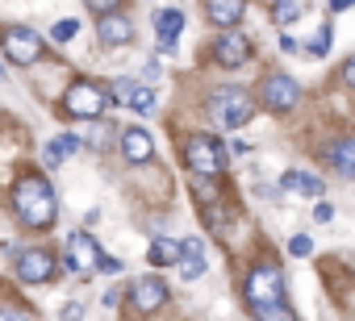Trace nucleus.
<instances>
[{"mask_svg": "<svg viewBox=\"0 0 355 321\" xmlns=\"http://www.w3.org/2000/svg\"><path fill=\"white\" fill-rule=\"evenodd\" d=\"M42 51H46V42H42L34 30H26V26H17V30H9V34H5V59H9V63H17V67L38 63V59H42Z\"/></svg>", "mask_w": 355, "mask_h": 321, "instance_id": "39448f33", "label": "nucleus"}, {"mask_svg": "<svg viewBox=\"0 0 355 321\" xmlns=\"http://www.w3.org/2000/svg\"><path fill=\"white\" fill-rule=\"evenodd\" d=\"M276 21H293V17H301V0H276Z\"/></svg>", "mask_w": 355, "mask_h": 321, "instance_id": "4be33fe9", "label": "nucleus"}, {"mask_svg": "<svg viewBox=\"0 0 355 321\" xmlns=\"http://www.w3.org/2000/svg\"><path fill=\"white\" fill-rule=\"evenodd\" d=\"M214 63H218V67H226V71L247 67V63H251V42H247V34L230 26V30L214 42Z\"/></svg>", "mask_w": 355, "mask_h": 321, "instance_id": "423d86ee", "label": "nucleus"}, {"mask_svg": "<svg viewBox=\"0 0 355 321\" xmlns=\"http://www.w3.org/2000/svg\"><path fill=\"white\" fill-rule=\"evenodd\" d=\"M117 5H121V0H88V9H92L96 17H101V13H113Z\"/></svg>", "mask_w": 355, "mask_h": 321, "instance_id": "bb28decb", "label": "nucleus"}, {"mask_svg": "<svg viewBox=\"0 0 355 321\" xmlns=\"http://www.w3.org/2000/svg\"><path fill=\"white\" fill-rule=\"evenodd\" d=\"M105 104H109V96H105L96 84H71L67 96H63V109H67L71 117H101Z\"/></svg>", "mask_w": 355, "mask_h": 321, "instance_id": "6e6552de", "label": "nucleus"}, {"mask_svg": "<svg viewBox=\"0 0 355 321\" xmlns=\"http://www.w3.org/2000/svg\"><path fill=\"white\" fill-rule=\"evenodd\" d=\"M113 96H117L121 104H130L134 113H150V109H155V92L142 88V84H134V80H117V84H113Z\"/></svg>", "mask_w": 355, "mask_h": 321, "instance_id": "2eb2a0df", "label": "nucleus"}, {"mask_svg": "<svg viewBox=\"0 0 355 321\" xmlns=\"http://www.w3.org/2000/svg\"><path fill=\"white\" fill-rule=\"evenodd\" d=\"M121 154H125V163H150V154H155V142L142 125H125L121 129Z\"/></svg>", "mask_w": 355, "mask_h": 321, "instance_id": "f8f14e48", "label": "nucleus"}, {"mask_svg": "<svg viewBox=\"0 0 355 321\" xmlns=\"http://www.w3.org/2000/svg\"><path fill=\"white\" fill-rule=\"evenodd\" d=\"M96 34H101L105 46H125V42H134V26H130V17H121L117 9H113V13H101Z\"/></svg>", "mask_w": 355, "mask_h": 321, "instance_id": "ddd939ff", "label": "nucleus"}, {"mask_svg": "<svg viewBox=\"0 0 355 321\" xmlns=\"http://www.w3.org/2000/svg\"><path fill=\"white\" fill-rule=\"evenodd\" d=\"M84 146V138H76V134H63V138H55V142H46V150H42V158H46V167H59L67 154H76Z\"/></svg>", "mask_w": 355, "mask_h": 321, "instance_id": "aec40b11", "label": "nucleus"}, {"mask_svg": "<svg viewBox=\"0 0 355 321\" xmlns=\"http://www.w3.org/2000/svg\"><path fill=\"white\" fill-rule=\"evenodd\" d=\"M247 300H251V313H255V309H263V304L284 300V271H280V267L259 263V267L247 275Z\"/></svg>", "mask_w": 355, "mask_h": 321, "instance_id": "20e7f679", "label": "nucleus"}, {"mask_svg": "<svg viewBox=\"0 0 355 321\" xmlns=\"http://www.w3.org/2000/svg\"><path fill=\"white\" fill-rule=\"evenodd\" d=\"M0 75H5V63H0Z\"/></svg>", "mask_w": 355, "mask_h": 321, "instance_id": "7c9ffc66", "label": "nucleus"}, {"mask_svg": "<svg viewBox=\"0 0 355 321\" xmlns=\"http://www.w3.org/2000/svg\"><path fill=\"white\" fill-rule=\"evenodd\" d=\"M288 250H293L297 259H301V255H313V238H305V234H297V238L288 242Z\"/></svg>", "mask_w": 355, "mask_h": 321, "instance_id": "b1692460", "label": "nucleus"}, {"mask_svg": "<svg viewBox=\"0 0 355 321\" xmlns=\"http://www.w3.org/2000/svg\"><path fill=\"white\" fill-rule=\"evenodd\" d=\"M13 209H17L21 226L46 230L55 221V213H59V201H55V188L42 176H21L17 188H13Z\"/></svg>", "mask_w": 355, "mask_h": 321, "instance_id": "f257e3e1", "label": "nucleus"}, {"mask_svg": "<svg viewBox=\"0 0 355 321\" xmlns=\"http://www.w3.org/2000/svg\"><path fill=\"white\" fill-rule=\"evenodd\" d=\"M280 188H284V192H293V196H309V201H318V196L326 192V188H322V180H318L313 172H284Z\"/></svg>", "mask_w": 355, "mask_h": 321, "instance_id": "a211bd4d", "label": "nucleus"}, {"mask_svg": "<svg viewBox=\"0 0 355 321\" xmlns=\"http://www.w3.org/2000/svg\"><path fill=\"white\" fill-rule=\"evenodd\" d=\"M251 113H255V104H251V96H247L243 88H218V92L209 96V117H214L222 129L247 125Z\"/></svg>", "mask_w": 355, "mask_h": 321, "instance_id": "f03ea898", "label": "nucleus"}, {"mask_svg": "<svg viewBox=\"0 0 355 321\" xmlns=\"http://www.w3.org/2000/svg\"><path fill=\"white\" fill-rule=\"evenodd\" d=\"M355 0H330V13H343V9H351Z\"/></svg>", "mask_w": 355, "mask_h": 321, "instance_id": "c756f323", "label": "nucleus"}, {"mask_svg": "<svg viewBox=\"0 0 355 321\" xmlns=\"http://www.w3.org/2000/svg\"><path fill=\"white\" fill-rule=\"evenodd\" d=\"M313 217H318V221H330V217H334V209H330L326 201H318V209H313Z\"/></svg>", "mask_w": 355, "mask_h": 321, "instance_id": "c85d7f7f", "label": "nucleus"}, {"mask_svg": "<svg viewBox=\"0 0 355 321\" xmlns=\"http://www.w3.org/2000/svg\"><path fill=\"white\" fill-rule=\"evenodd\" d=\"M96 259H101V246H96L92 234H71L67 238V263H71V271L88 275V271H96Z\"/></svg>", "mask_w": 355, "mask_h": 321, "instance_id": "9b49d317", "label": "nucleus"}, {"mask_svg": "<svg viewBox=\"0 0 355 321\" xmlns=\"http://www.w3.org/2000/svg\"><path fill=\"white\" fill-rule=\"evenodd\" d=\"M205 13H209V21H214V26L230 30V26H239V21H243L247 0H205Z\"/></svg>", "mask_w": 355, "mask_h": 321, "instance_id": "f3484780", "label": "nucleus"}, {"mask_svg": "<svg viewBox=\"0 0 355 321\" xmlns=\"http://www.w3.org/2000/svg\"><path fill=\"white\" fill-rule=\"evenodd\" d=\"M259 96H263V104L272 109V113H284V109H293L297 100H301V84L293 80V75H268L263 84H259Z\"/></svg>", "mask_w": 355, "mask_h": 321, "instance_id": "0eeeda50", "label": "nucleus"}, {"mask_svg": "<svg viewBox=\"0 0 355 321\" xmlns=\"http://www.w3.org/2000/svg\"><path fill=\"white\" fill-rule=\"evenodd\" d=\"M326 46H330V26H322V30H318V38L309 42V51H313V55H326Z\"/></svg>", "mask_w": 355, "mask_h": 321, "instance_id": "a878e982", "label": "nucleus"}, {"mask_svg": "<svg viewBox=\"0 0 355 321\" xmlns=\"http://www.w3.org/2000/svg\"><path fill=\"white\" fill-rule=\"evenodd\" d=\"M180 30H184V13H180V9H159V13H155V38H159L163 51H175Z\"/></svg>", "mask_w": 355, "mask_h": 321, "instance_id": "4468645a", "label": "nucleus"}, {"mask_svg": "<svg viewBox=\"0 0 355 321\" xmlns=\"http://www.w3.org/2000/svg\"><path fill=\"white\" fill-rule=\"evenodd\" d=\"M76 30H80V21H76V17H63V21L51 30V38H55V42H71V38H76Z\"/></svg>", "mask_w": 355, "mask_h": 321, "instance_id": "5701e85b", "label": "nucleus"}, {"mask_svg": "<svg viewBox=\"0 0 355 321\" xmlns=\"http://www.w3.org/2000/svg\"><path fill=\"white\" fill-rule=\"evenodd\" d=\"M343 84H347V88H355V59H347V63H343Z\"/></svg>", "mask_w": 355, "mask_h": 321, "instance_id": "cd10ccee", "label": "nucleus"}, {"mask_svg": "<svg viewBox=\"0 0 355 321\" xmlns=\"http://www.w3.org/2000/svg\"><path fill=\"white\" fill-rule=\"evenodd\" d=\"M96 271H105V275H121V259H113V255H101V259H96Z\"/></svg>", "mask_w": 355, "mask_h": 321, "instance_id": "393cba45", "label": "nucleus"}, {"mask_svg": "<svg viewBox=\"0 0 355 321\" xmlns=\"http://www.w3.org/2000/svg\"><path fill=\"white\" fill-rule=\"evenodd\" d=\"M184 163L197 172V176H218L226 167V146L214 138V134H193L184 142Z\"/></svg>", "mask_w": 355, "mask_h": 321, "instance_id": "7ed1b4c3", "label": "nucleus"}, {"mask_svg": "<svg viewBox=\"0 0 355 321\" xmlns=\"http://www.w3.org/2000/svg\"><path fill=\"white\" fill-rule=\"evenodd\" d=\"M175 267H180L184 279L205 275V246H201V238H184L180 242V259H175Z\"/></svg>", "mask_w": 355, "mask_h": 321, "instance_id": "dca6fc26", "label": "nucleus"}, {"mask_svg": "<svg viewBox=\"0 0 355 321\" xmlns=\"http://www.w3.org/2000/svg\"><path fill=\"white\" fill-rule=\"evenodd\" d=\"M163 300H167V284H163L159 275H142V279H134V288H130V304H134L138 313H155V309H163Z\"/></svg>", "mask_w": 355, "mask_h": 321, "instance_id": "9d476101", "label": "nucleus"}, {"mask_svg": "<svg viewBox=\"0 0 355 321\" xmlns=\"http://www.w3.org/2000/svg\"><path fill=\"white\" fill-rule=\"evenodd\" d=\"M17 279L21 284L55 279V255H46V250H17Z\"/></svg>", "mask_w": 355, "mask_h": 321, "instance_id": "1a4fd4ad", "label": "nucleus"}, {"mask_svg": "<svg viewBox=\"0 0 355 321\" xmlns=\"http://www.w3.org/2000/svg\"><path fill=\"white\" fill-rule=\"evenodd\" d=\"M175 259H180V242H171V238H155L150 242V263L155 267H171Z\"/></svg>", "mask_w": 355, "mask_h": 321, "instance_id": "412c9836", "label": "nucleus"}, {"mask_svg": "<svg viewBox=\"0 0 355 321\" xmlns=\"http://www.w3.org/2000/svg\"><path fill=\"white\" fill-rule=\"evenodd\" d=\"M326 158L334 163V172H338L343 180H355V138H338V142L326 150Z\"/></svg>", "mask_w": 355, "mask_h": 321, "instance_id": "6ab92c4d", "label": "nucleus"}]
</instances>
